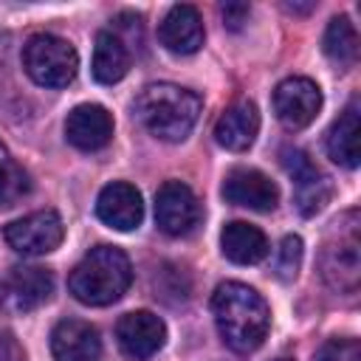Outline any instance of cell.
<instances>
[{"label": "cell", "instance_id": "6da1fadb", "mask_svg": "<svg viewBox=\"0 0 361 361\" xmlns=\"http://www.w3.org/2000/svg\"><path fill=\"white\" fill-rule=\"evenodd\" d=\"M212 316L220 338L234 353H254L271 327L268 302L243 282H223L212 293Z\"/></svg>", "mask_w": 361, "mask_h": 361}, {"label": "cell", "instance_id": "7a4b0ae2", "mask_svg": "<svg viewBox=\"0 0 361 361\" xmlns=\"http://www.w3.org/2000/svg\"><path fill=\"white\" fill-rule=\"evenodd\" d=\"M133 282L130 257L116 245L90 248L68 276V288L76 302L90 307H104L118 302Z\"/></svg>", "mask_w": 361, "mask_h": 361}, {"label": "cell", "instance_id": "3957f363", "mask_svg": "<svg viewBox=\"0 0 361 361\" xmlns=\"http://www.w3.org/2000/svg\"><path fill=\"white\" fill-rule=\"evenodd\" d=\"M133 110L155 138L183 141L200 118V96L172 82H155L138 93Z\"/></svg>", "mask_w": 361, "mask_h": 361}, {"label": "cell", "instance_id": "277c9868", "mask_svg": "<svg viewBox=\"0 0 361 361\" xmlns=\"http://www.w3.org/2000/svg\"><path fill=\"white\" fill-rule=\"evenodd\" d=\"M319 268L324 282L338 293H355L361 279V237L358 212L350 209L336 220L333 234L324 240L319 254Z\"/></svg>", "mask_w": 361, "mask_h": 361}, {"label": "cell", "instance_id": "5b68a950", "mask_svg": "<svg viewBox=\"0 0 361 361\" xmlns=\"http://www.w3.org/2000/svg\"><path fill=\"white\" fill-rule=\"evenodd\" d=\"M23 68L42 87H68L76 79L79 54L56 34H34L23 45Z\"/></svg>", "mask_w": 361, "mask_h": 361}, {"label": "cell", "instance_id": "8992f818", "mask_svg": "<svg viewBox=\"0 0 361 361\" xmlns=\"http://www.w3.org/2000/svg\"><path fill=\"white\" fill-rule=\"evenodd\" d=\"M282 166L293 180V203H296L299 214H305V217L319 214L333 195L330 178L307 158V152H302L296 147L282 149Z\"/></svg>", "mask_w": 361, "mask_h": 361}, {"label": "cell", "instance_id": "52a82bcc", "mask_svg": "<svg viewBox=\"0 0 361 361\" xmlns=\"http://www.w3.org/2000/svg\"><path fill=\"white\" fill-rule=\"evenodd\" d=\"M3 237L23 257H42V254H51L54 248H59V243L65 237V226L54 209H42V212H31L25 217L11 220L3 231Z\"/></svg>", "mask_w": 361, "mask_h": 361}, {"label": "cell", "instance_id": "ba28073f", "mask_svg": "<svg viewBox=\"0 0 361 361\" xmlns=\"http://www.w3.org/2000/svg\"><path fill=\"white\" fill-rule=\"evenodd\" d=\"M54 293V274L39 265H14L0 276V313H28Z\"/></svg>", "mask_w": 361, "mask_h": 361}, {"label": "cell", "instance_id": "9c48e42d", "mask_svg": "<svg viewBox=\"0 0 361 361\" xmlns=\"http://www.w3.org/2000/svg\"><path fill=\"white\" fill-rule=\"evenodd\" d=\"M322 110V90L307 76H288L274 90V113L282 127L302 130Z\"/></svg>", "mask_w": 361, "mask_h": 361}, {"label": "cell", "instance_id": "30bf717a", "mask_svg": "<svg viewBox=\"0 0 361 361\" xmlns=\"http://www.w3.org/2000/svg\"><path fill=\"white\" fill-rule=\"evenodd\" d=\"M155 223L169 237H183L200 223V203L183 180H166L155 195Z\"/></svg>", "mask_w": 361, "mask_h": 361}, {"label": "cell", "instance_id": "8fae6325", "mask_svg": "<svg viewBox=\"0 0 361 361\" xmlns=\"http://www.w3.org/2000/svg\"><path fill=\"white\" fill-rule=\"evenodd\" d=\"M116 338H118V347L124 355H130L135 361H147L164 347L166 324L161 322V316H155L149 310H133L118 319Z\"/></svg>", "mask_w": 361, "mask_h": 361}, {"label": "cell", "instance_id": "7c38bea8", "mask_svg": "<svg viewBox=\"0 0 361 361\" xmlns=\"http://www.w3.org/2000/svg\"><path fill=\"white\" fill-rule=\"evenodd\" d=\"M223 197L234 206H243V209H254V212H271L279 200V189L276 183L259 172V169H251V166H237L226 175L223 180Z\"/></svg>", "mask_w": 361, "mask_h": 361}, {"label": "cell", "instance_id": "4fadbf2b", "mask_svg": "<svg viewBox=\"0 0 361 361\" xmlns=\"http://www.w3.org/2000/svg\"><path fill=\"white\" fill-rule=\"evenodd\" d=\"M96 214L104 226L116 231H133L144 220V200L141 192L127 180L107 183L96 197Z\"/></svg>", "mask_w": 361, "mask_h": 361}, {"label": "cell", "instance_id": "5bb4252c", "mask_svg": "<svg viewBox=\"0 0 361 361\" xmlns=\"http://www.w3.org/2000/svg\"><path fill=\"white\" fill-rule=\"evenodd\" d=\"M54 361H99L102 338L99 330L85 319H62L51 330Z\"/></svg>", "mask_w": 361, "mask_h": 361}, {"label": "cell", "instance_id": "9a60e30c", "mask_svg": "<svg viewBox=\"0 0 361 361\" xmlns=\"http://www.w3.org/2000/svg\"><path fill=\"white\" fill-rule=\"evenodd\" d=\"M65 138L85 152H96L113 138V116L102 104H76L65 118Z\"/></svg>", "mask_w": 361, "mask_h": 361}, {"label": "cell", "instance_id": "2e32d148", "mask_svg": "<svg viewBox=\"0 0 361 361\" xmlns=\"http://www.w3.org/2000/svg\"><path fill=\"white\" fill-rule=\"evenodd\" d=\"M203 20H200V11L189 3H178L166 11V17L161 20L158 25V39L166 51L172 54H180V56H189L195 54L200 45H203Z\"/></svg>", "mask_w": 361, "mask_h": 361}, {"label": "cell", "instance_id": "e0dca14e", "mask_svg": "<svg viewBox=\"0 0 361 361\" xmlns=\"http://www.w3.org/2000/svg\"><path fill=\"white\" fill-rule=\"evenodd\" d=\"M259 133V110L254 102L243 99L226 107L214 124V138L220 147L231 152H245Z\"/></svg>", "mask_w": 361, "mask_h": 361}, {"label": "cell", "instance_id": "ac0fdd59", "mask_svg": "<svg viewBox=\"0 0 361 361\" xmlns=\"http://www.w3.org/2000/svg\"><path fill=\"white\" fill-rule=\"evenodd\" d=\"M220 248L223 257L237 262V265H257L259 259L268 257V237L262 228L245 223V220H231L220 231Z\"/></svg>", "mask_w": 361, "mask_h": 361}, {"label": "cell", "instance_id": "d6986e66", "mask_svg": "<svg viewBox=\"0 0 361 361\" xmlns=\"http://www.w3.org/2000/svg\"><path fill=\"white\" fill-rule=\"evenodd\" d=\"M358 135H361V116H358V99H350V104L338 113L327 133V155L347 169L358 166L361 149H358Z\"/></svg>", "mask_w": 361, "mask_h": 361}, {"label": "cell", "instance_id": "ffe728a7", "mask_svg": "<svg viewBox=\"0 0 361 361\" xmlns=\"http://www.w3.org/2000/svg\"><path fill=\"white\" fill-rule=\"evenodd\" d=\"M93 79L99 85H116L130 71V51L113 31H99L93 42Z\"/></svg>", "mask_w": 361, "mask_h": 361}, {"label": "cell", "instance_id": "44dd1931", "mask_svg": "<svg viewBox=\"0 0 361 361\" xmlns=\"http://www.w3.org/2000/svg\"><path fill=\"white\" fill-rule=\"evenodd\" d=\"M322 45H324V54H327L333 62H338V65H353V62L358 59V31H355V25L350 23V17H344V14L333 17V20L327 23V28H324Z\"/></svg>", "mask_w": 361, "mask_h": 361}, {"label": "cell", "instance_id": "7402d4cb", "mask_svg": "<svg viewBox=\"0 0 361 361\" xmlns=\"http://www.w3.org/2000/svg\"><path fill=\"white\" fill-rule=\"evenodd\" d=\"M31 189L28 172L11 158L8 147L0 141V209L14 206L20 197H25Z\"/></svg>", "mask_w": 361, "mask_h": 361}, {"label": "cell", "instance_id": "603a6c76", "mask_svg": "<svg viewBox=\"0 0 361 361\" xmlns=\"http://www.w3.org/2000/svg\"><path fill=\"white\" fill-rule=\"evenodd\" d=\"M302 254H305V248H302V237H296V234L282 237V243H279V248H276V265H274L276 276L285 279V282L293 279V276L299 274Z\"/></svg>", "mask_w": 361, "mask_h": 361}, {"label": "cell", "instance_id": "cb8c5ba5", "mask_svg": "<svg viewBox=\"0 0 361 361\" xmlns=\"http://www.w3.org/2000/svg\"><path fill=\"white\" fill-rule=\"evenodd\" d=\"M313 361H361V344L355 338H327Z\"/></svg>", "mask_w": 361, "mask_h": 361}, {"label": "cell", "instance_id": "d4e9b609", "mask_svg": "<svg viewBox=\"0 0 361 361\" xmlns=\"http://www.w3.org/2000/svg\"><path fill=\"white\" fill-rule=\"evenodd\" d=\"M220 14L226 20V25L231 31H240L245 23H248V14H251V6L248 3H223L220 6Z\"/></svg>", "mask_w": 361, "mask_h": 361}, {"label": "cell", "instance_id": "484cf974", "mask_svg": "<svg viewBox=\"0 0 361 361\" xmlns=\"http://www.w3.org/2000/svg\"><path fill=\"white\" fill-rule=\"evenodd\" d=\"M0 361H25V353L20 347V341L0 327Z\"/></svg>", "mask_w": 361, "mask_h": 361}, {"label": "cell", "instance_id": "4316f807", "mask_svg": "<svg viewBox=\"0 0 361 361\" xmlns=\"http://www.w3.org/2000/svg\"><path fill=\"white\" fill-rule=\"evenodd\" d=\"M274 361H293V358H274Z\"/></svg>", "mask_w": 361, "mask_h": 361}]
</instances>
